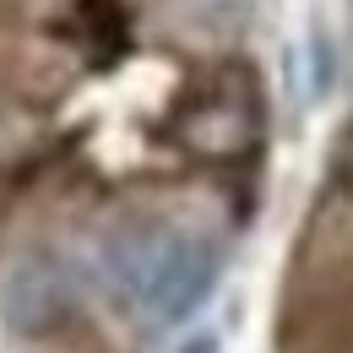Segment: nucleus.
<instances>
[{
	"instance_id": "f257e3e1",
	"label": "nucleus",
	"mask_w": 353,
	"mask_h": 353,
	"mask_svg": "<svg viewBox=\"0 0 353 353\" xmlns=\"http://www.w3.org/2000/svg\"><path fill=\"white\" fill-rule=\"evenodd\" d=\"M103 266H109L120 299L136 315H147L158 326H174L190 310H201V299L212 294L223 250L196 228L152 218V223L114 228L109 245H103Z\"/></svg>"
},
{
	"instance_id": "7ed1b4c3",
	"label": "nucleus",
	"mask_w": 353,
	"mask_h": 353,
	"mask_svg": "<svg viewBox=\"0 0 353 353\" xmlns=\"http://www.w3.org/2000/svg\"><path fill=\"white\" fill-rule=\"evenodd\" d=\"M179 353H218V337H212V332H201V337H190Z\"/></svg>"
},
{
	"instance_id": "f03ea898",
	"label": "nucleus",
	"mask_w": 353,
	"mask_h": 353,
	"mask_svg": "<svg viewBox=\"0 0 353 353\" xmlns=\"http://www.w3.org/2000/svg\"><path fill=\"white\" fill-rule=\"evenodd\" d=\"M71 299V283H65V266L49 261V256H28V261L11 272V294H6V315L17 332H44L49 321H60V310Z\"/></svg>"
}]
</instances>
